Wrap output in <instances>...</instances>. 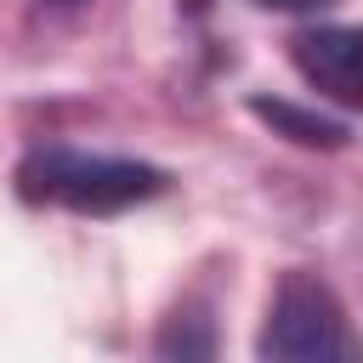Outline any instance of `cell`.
<instances>
[{
    "label": "cell",
    "instance_id": "6da1fadb",
    "mask_svg": "<svg viewBox=\"0 0 363 363\" xmlns=\"http://www.w3.org/2000/svg\"><path fill=\"white\" fill-rule=\"evenodd\" d=\"M170 187V170L119 153H79V147H28L17 164V193L28 204H57L74 216H119Z\"/></svg>",
    "mask_w": 363,
    "mask_h": 363
},
{
    "label": "cell",
    "instance_id": "7a4b0ae2",
    "mask_svg": "<svg viewBox=\"0 0 363 363\" xmlns=\"http://www.w3.org/2000/svg\"><path fill=\"white\" fill-rule=\"evenodd\" d=\"M255 352L272 363H357L363 340L340 306V295L318 272H284L267 306V323L255 335Z\"/></svg>",
    "mask_w": 363,
    "mask_h": 363
},
{
    "label": "cell",
    "instance_id": "3957f363",
    "mask_svg": "<svg viewBox=\"0 0 363 363\" xmlns=\"http://www.w3.org/2000/svg\"><path fill=\"white\" fill-rule=\"evenodd\" d=\"M295 74L335 108H363V23H323L289 40Z\"/></svg>",
    "mask_w": 363,
    "mask_h": 363
},
{
    "label": "cell",
    "instance_id": "277c9868",
    "mask_svg": "<svg viewBox=\"0 0 363 363\" xmlns=\"http://www.w3.org/2000/svg\"><path fill=\"white\" fill-rule=\"evenodd\" d=\"M250 113L272 136H284L295 147H323V153L346 147V125L329 119V113H318V108H301V102H284V96H250Z\"/></svg>",
    "mask_w": 363,
    "mask_h": 363
},
{
    "label": "cell",
    "instance_id": "5b68a950",
    "mask_svg": "<svg viewBox=\"0 0 363 363\" xmlns=\"http://www.w3.org/2000/svg\"><path fill=\"white\" fill-rule=\"evenodd\" d=\"M153 352L159 357H210L216 352V335H210V318H204V306H176L170 318H164V329H159V340H153Z\"/></svg>",
    "mask_w": 363,
    "mask_h": 363
},
{
    "label": "cell",
    "instance_id": "8992f818",
    "mask_svg": "<svg viewBox=\"0 0 363 363\" xmlns=\"http://www.w3.org/2000/svg\"><path fill=\"white\" fill-rule=\"evenodd\" d=\"M255 6H272V11H318V6H335V0H255Z\"/></svg>",
    "mask_w": 363,
    "mask_h": 363
}]
</instances>
